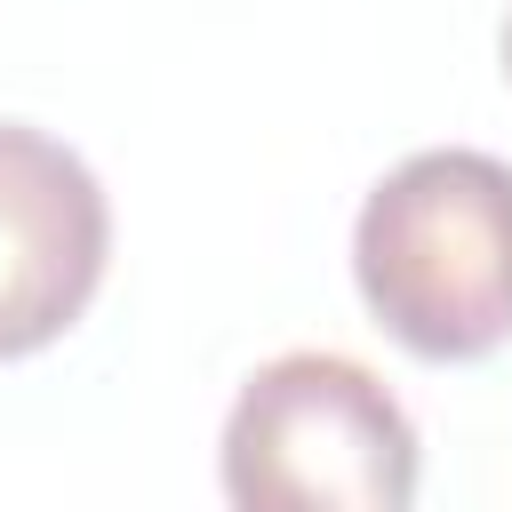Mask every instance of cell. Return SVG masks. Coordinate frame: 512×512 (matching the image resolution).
Segmentation results:
<instances>
[{"instance_id": "cell-1", "label": "cell", "mask_w": 512, "mask_h": 512, "mask_svg": "<svg viewBox=\"0 0 512 512\" xmlns=\"http://www.w3.org/2000/svg\"><path fill=\"white\" fill-rule=\"evenodd\" d=\"M352 280L400 352L488 360L512 336V160L472 144L400 160L360 200Z\"/></svg>"}, {"instance_id": "cell-2", "label": "cell", "mask_w": 512, "mask_h": 512, "mask_svg": "<svg viewBox=\"0 0 512 512\" xmlns=\"http://www.w3.org/2000/svg\"><path fill=\"white\" fill-rule=\"evenodd\" d=\"M224 496L240 512H408L416 424L344 352L264 360L224 416Z\"/></svg>"}, {"instance_id": "cell-3", "label": "cell", "mask_w": 512, "mask_h": 512, "mask_svg": "<svg viewBox=\"0 0 512 512\" xmlns=\"http://www.w3.org/2000/svg\"><path fill=\"white\" fill-rule=\"evenodd\" d=\"M112 208L72 144L0 120V360L48 352L104 280Z\"/></svg>"}, {"instance_id": "cell-4", "label": "cell", "mask_w": 512, "mask_h": 512, "mask_svg": "<svg viewBox=\"0 0 512 512\" xmlns=\"http://www.w3.org/2000/svg\"><path fill=\"white\" fill-rule=\"evenodd\" d=\"M504 72H512V16H504Z\"/></svg>"}]
</instances>
